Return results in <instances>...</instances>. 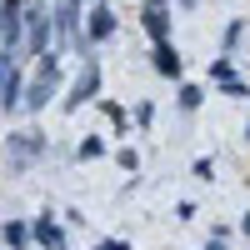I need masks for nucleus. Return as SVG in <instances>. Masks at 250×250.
Instances as JSON below:
<instances>
[{
  "label": "nucleus",
  "instance_id": "nucleus-1",
  "mask_svg": "<svg viewBox=\"0 0 250 250\" xmlns=\"http://www.w3.org/2000/svg\"><path fill=\"white\" fill-rule=\"evenodd\" d=\"M55 80H60V70H55V55H40V70H35V80L25 90H20V105L25 110H45L50 105V95H55Z\"/></svg>",
  "mask_w": 250,
  "mask_h": 250
},
{
  "label": "nucleus",
  "instance_id": "nucleus-2",
  "mask_svg": "<svg viewBox=\"0 0 250 250\" xmlns=\"http://www.w3.org/2000/svg\"><path fill=\"white\" fill-rule=\"evenodd\" d=\"M95 90H100V65L90 60V65L75 75V85H70V95H65V110H80V105H90V100H95Z\"/></svg>",
  "mask_w": 250,
  "mask_h": 250
},
{
  "label": "nucleus",
  "instance_id": "nucleus-3",
  "mask_svg": "<svg viewBox=\"0 0 250 250\" xmlns=\"http://www.w3.org/2000/svg\"><path fill=\"white\" fill-rule=\"evenodd\" d=\"M40 150H45V135H40V130H20V135H10V165H30Z\"/></svg>",
  "mask_w": 250,
  "mask_h": 250
},
{
  "label": "nucleus",
  "instance_id": "nucleus-4",
  "mask_svg": "<svg viewBox=\"0 0 250 250\" xmlns=\"http://www.w3.org/2000/svg\"><path fill=\"white\" fill-rule=\"evenodd\" d=\"M20 5H25V0H0V35H5V50H15L20 45V30H25Z\"/></svg>",
  "mask_w": 250,
  "mask_h": 250
},
{
  "label": "nucleus",
  "instance_id": "nucleus-5",
  "mask_svg": "<svg viewBox=\"0 0 250 250\" xmlns=\"http://www.w3.org/2000/svg\"><path fill=\"white\" fill-rule=\"evenodd\" d=\"M55 30H60V40H75V30H80V0H60L55 5Z\"/></svg>",
  "mask_w": 250,
  "mask_h": 250
},
{
  "label": "nucleus",
  "instance_id": "nucleus-6",
  "mask_svg": "<svg viewBox=\"0 0 250 250\" xmlns=\"http://www.w3.org/2000/svg\"><path fill=\"white\" fill-rule=\"evenodd\" d=\"M30 240H40L45 250H65V230H60V225H55L50 215H40V220L30 225Z\"/></svg>",
  "mask_w": 250,
  "mask_h": 250
},
{
  "label": "nucleus",
  "instance_id": "nucleus-7",
  "mask_svg": "<svg viewBox=\"0 0 250 250\" xmlns=\"http://www.w3.org/2000/svg\"><path fill=\"white\" fill-rule=\"evenodd\" d=\"M155 75L180 80V55H175V45H170V40H155Z\"/></svg>",
  "mask_w": 250,
  "mask_h": 250
},
{
  "label": "nucleus",
  "instance_id": "nucleus-8",
  "mask_svg": "<svg viewBox=\"0 0 250 250\" xmlns=\"http://www.w3.org/2000/svg\"><path fill=\"white\" fill-rule=\"evenodd\" d=\"M115 35V10L110 5H95L90 10V45H95V40H110Z\"/></svg>",
  "mask_w": 250,
  "mask_h": 250
},
{
  "label": "nucleus",
  "instance_id": "nucleus-9",
  "mask_svg": "<svg viewBox=\"0 0 250 250\" xmlns=\"http://www.w3.org/2000/svg\"><path fill=\"white\" fill-rule=\"evenodd\" d=\"M20 90H25V85H20V70L10 65V75L0 80V100H5V110H10V105H20Z\"/></svg>",
  "mask_w": 250,
  "mask_h": 250
},
{
  "label": "nucleus",
  "instance_id": "nucleus-10",
  "mask_svg": "<svg viewBox=\"0 0 250 250\" xmlns=\"http://www.w3.org/2000/svg\"><path fill=\"white\" fill-rule=\"evenodd\" d=\"M145 30H150L155 40H165V30H170V25H165V5H160V0H150V10H145Z\"/></svg>",
  "mask_w": 250,
  "mask_h": 250
},
{
  "label": "nucleus",
  "instance_id": "nucleus-11",
  "mask_svg": "<svg viewBox=\"0 0 250 250\" xmlns=\"http://www.w3.org/2000/svg\"><path fill=\"white\" fill-rule=\"evenodd\" d=\"M25 20H30V50H45V10H35Z\"/></svg>",
  "mask_w": 250,
  "mask_h": 250
},
{
  "label": "nucleus",
  "instance_id": "nucleus-12",
  "mask_svg": "<svg viewBox=\"0 0 250 250\" xmlns=\"http://www.w3.org/2000/svg\"><path fill=\"white\" fill-rule=\"evenodd\" d=\"M5 245H15V250H20V245H30V225L10 220V225H5Z\"/></svg>",
  "mask_w": 250,
  "mask_h": 250
},
{
  "label": "nucleus",
  "instance_id": "nucleus-13",
  "mask_svg": "<svg viewBox=\"0 0 250 250\" xmlns=\"http://www.w3.org/2000/svg\"><path fill=\"white\" fill-rule=\"evenodd\" d=\"M100 155H105V140H100V135H85V140H80V160H100Z\"/></svg>",
  "mask_w": 250,
  "mask_h": 250
},
{
  "label": "nucleus",
  "instance_id": "nucleus-14",
  "mask_svg": "<svg viewBox=\"0 0 250 250\" xmlns=\"http://www.w3.org/2000/svg\"><path fill=\"white\" fill-rule=\"evenodd\" d=\"M200 100H205L200 85H180V110H200Z\"/></svg>",
  "mask_w": 250,
  "mask_h": 250
},
{
  "label": "nucleus",
  "instance_id": "nucleus-15",
  "mask_svg": "<svg viewBox=\"0 0 250 250\" xmlns=\"http://www.w3.org/2000/svg\"><path fill=\"white\" fill-rule=\"evenodd\" d=\"M220 90H225V95H245V80L230 75V80H220Z\"/></svg>",
  "mask_w": 250,
  "mask_h": 250
},
{
  "label": "nucleus",
  "instance_id": "nucleus-16",
  "mask_svg": "<svg viewBox=\"0 0 250 250\" xmlns=\"http://www.w3.org/2000/svg\"><path fill=\"white\" fill-rule=\"evenodd\" d=\"M210 75H215V80H230L235 70H230V60H215V65H210Z\"/></svg>",
  "mask_w": 250,
  "mask_h": 250
},
{
  "label": "nucleus",
  "instance_id": "nucleus-17",
  "mask_svg": "<svg viewBox=\"0 0 250 250\" xmlns=\"http://www.w3.org/2000/svg\"><path fill=\"white\" fill-rule=\"evenodd\" d=\"M95 250H130V240H105V245H95Z\"/></svg>",
  "mask_w": 250,
  "mask_h": 250
},
{
  "label": "nucleus",
  "instance_id": "nucleus-18",
  "mask_svg": "<svg viewBox=\"0 0 250 250\" xmlns=\"http://www.w3.org/2000/svg\"><path fill=\"white\" fill-rule=\"evenodd\" d=\"M10 75V55H0V80H5Z\"/></svg>",
  "mask_w": 250,
  "mask_h": 250
},
{
  "label": "nucleus",
  "instance_id": "nucleus-19",
  "mask_svg": "<svg viewBox=\"0 0 250 250\" xmlns=\"http://www.w3.org/2000/svg\"><path fill=\"white\" fill-rule=\"evenodd\" d=\"M205 250H225V240H220V235H215V240H210V245H205Z\"/></svg>",
  "mask_w": 250,
  "mask_h": 250
},
{
  "label": "nucleus",
  "instance_id": "nucleus-20",
  "mask_svg": "<svg viewBox=\"0 0 250 250\" xmlns=\"http://www.w3.org/2000/svg\"><path fill=\"white\" fill-rule=\"evenodd\" d=\"M240 225H245V235H250V215H245V220H240Z\"/></svg>",
  "mask_w": 250,
  "mask_h": 250
},
{
  "label": "nucleus",
  "instance_id": "nucleus-21",
  "mask_svg": "<svg viewBox=\"0 0 250 250\" xmlns=\"http://www.w3.org/2000/svg\"><path fill=\"white\" fill-rule=\"evenodd\" d=\"M245 140H250V125H245Z\"/></svg>",
  "mask_w": 250,
  "mask_h": 250
}]
</instances>
